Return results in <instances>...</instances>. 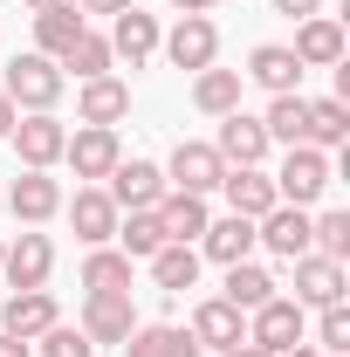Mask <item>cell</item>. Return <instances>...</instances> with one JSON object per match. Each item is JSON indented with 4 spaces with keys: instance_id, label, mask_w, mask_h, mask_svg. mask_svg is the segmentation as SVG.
I'll use <instances>...</instances> for the list:
<instances>
[{
    "instance_id": "cell-1",
    "label": "cell",
    "mask_w": 350,
    "mask_h": 357,
    "mask_svg": "<svg viewBox=\"0 0 350 357\" xmlns=\"http://www.w3.org/2000/svg\"><path fill=\"white\" fill-rule=\"evenodd\" d=\"M0 89H7V103L28 117V110H55L62 103V89H69V76H62V62H48V55H14L7 62V76H0Z\"/></svg>"
},
{
    "instance_id": "cell-2",
    "label": "cell",
    "mask_w": 350,
    "mask_h": 357,
    "mask_svg": "<svg viewBox=\"0 0 350 357\" xmlns=\"http://www.w3.org/2000/svg\"><path fill=\"white\" fill-rule=\"evenodd\" d=\"M268 178H275V199H282V206H316V199L330 192L337 165H330V151H316V144H289L282 172H268Z\"/></svg>"
},
{
    "instance_id": "cell-3",
    "label": "cell",
    "mask_w": 350,
    "mask_h": 357,
    "mask_svg": "<svg viewBox=\"0 0 350 357\" xmlns=\"http://www.w3.org/2000/svg\"><path fill=\"white\" fill-rule=\"evenodd\" d=\"M248 344H261L268 357L309 344V310H303V303H289V296H268L261 310H248Z\"/></svg>"
},
{
    "instance_id": "cell-4",
    "label": "cell",
    "mask_w": 350,
    "mask_h": 357,
    "mask_svg": "<svg viewBox=\"0 0 350 357\" xmlns=\"http://www.w3.org/2000/svg\"><path fill=\"white\" fill-rule=\"evenodd\" d=\"M7 144L21 151V172H55V165H62L69 131H62V117H55V110H28V117H14Z\"/></svg>"
},
{
    "instance_id": "cell-5",
    "label": "cell",
    "mask_w": 350,
    "mask_h": 357,
    "mask_svg": "<svg viewBox=\"0 0 350 357\" xmlns=\"http://www.w3.org/2000/svg\"><path fill=\"white\" fill-rule=\"evenodd\" d=\"M220 178H227V158H220L206 137H178L172 144V158H165V185L172 192H220Z\"/></svg>"
},
{
    "instance_id": "cell-6",
    "label": "cell",
    "mask_w": 350,
    "mask_h": 357,
    "mask_svg": "<svg viewBox=\"0 0 350 357\" xmlns=\"http://www.w3.org/2000/svg\"><path fill=\"white\" fill-rule=\"evenodd\" d=\"M117 158H124V144H117V124H83V131H69L62 144V165L89 185H103V178L117 172Z\"/></svg>"
},
{
    "instance_id": "cell-7",
    "label": "cell",
    "mask_w": 350,
    "mask_h": 357,
    "mask_svg": "<svg viewBox=\"0 0 350 357\" xmlns=\"http://www.w3.org/2000/svg\"><path fill=\"white\" fill-rule=\"evenodd\" d=\"M0 275H7V289H48V275H55V241H48L42 227H21V234L7 241V255H0Z\"/></svg>"
},
{
    "instance_id": "cell-8",
    "label": "cell",
    "mask_w": 350,
    "mask_h": 357,
    "mask_svg": "<svg viewBox=\"0 0 350 357\" xmlns=\"http://www.w3.org/2000/svg\"><path fill=\"white\" fill-rule=\"evenodd\" d=\"M158 48H165L172 69L199 76V69H213V62H220V28L206 21V14H178V28H172V35H158Z\"/></svg>"
},
{
    "instance_id": "cell-9",
    "label": "cell",
    "mask_w": 350,
    "mask_h": 357,
    "mask_svg": "<svg viewBox=\"0 0 350 357\" xmlns=\"http://www.w3.org/2000/svg\"><path fill=\"white\" fill-rule=\"evenodd\" d=\"M103 192L117 199V213H144V206H158L172 185H165V165H151V158H117V172L103 178Z\"/></svg>"
},
{
    "instance_id": "cell-10",
    "label": "cell",
    "mask_w": 350,
    "mask_h": 357,
    "mask_svg": "<svg viewBox=\"0 0 350 357\" xmlns=\"http://www.w3.org/2000/svg\"><path fill=\"white\" fill-rule=\"evenodd\" d=\"M62 213H69V227H76L83 248H110L117 241V220H124L103 185H76V199H62Z\"/></svg>"
},
{
    "instance_id": "cell-11",
    "label": "cell",
    "mask_w": 350,
    "mask_h": 357,
    "mask_svg": "<svg viewBox=\"0 0 350 357\" xmlns=\"http://www.w3.org/2000/svg\"><path fill=\"white\" fill-rule=\"evenodd\" d=\"M0 206H7L21 227H48L55 213H62V178L55 172H21L7 192H0Z\"/></svg>"
},
{
    "instance_id": "cell-12",
    "label": "cell",
    "mask_w": 350,
    "mask_h": 357,
    "mask_svg": "<svg viewBox=\"0 0 350 357\" xmlns=\"http://www.w3.org/2000/svg\"><path fill=\"white\" fill-rule=\"evenodd\" d=\"M254 248H268L275 261H303L309 255V206H268L254 220Z\"/></svg>"
},
{
    "instance_id": "cell-13",
    "label": "cell",
    "mask_w": 350,
    "mask_h": 357,
    "mask_svg": "<svg viewBox=\"0 0 350 357\" xmlns=\"http://www.w3.org/2000/svg\"><path fill=\"white\" fill-rule=\"evenodd\" d=\"M103 42H110V55H117V62L144 69V62L158 55V14H144V7L131 0L124 14H110V35H103Z\"/></svg>"
},
{
    "instance_id": "cell-14",
    "label": "cell",
    "mask_w": 350,
    "mask_h": 357,
    "mask_svg": "<svg viewBox=\"0 0 350 357\" xmlns=\"http://www.w3.org/2000/svg\"><path fill=\"white\" fill-rule=\"evenodd\" d=\"M303 69H337L344 62V21L337 14H309V21H296V48H289Z\"/></svg>"
},
{
    "instance_id": "cell-15",
    "label": "cell",
    "mask_w": 350,
    "mask_h": 357,
    "mask_svg": "<svg viewBox=\"0 0 350 357\" xmlns=\"http://www.w3.org/2000/svg\"><path fill=\"white\" fill-rule=\"evenodd\" d=\"M213 151L227 158V165H268V131H261V117H248V110H227L220 117V137H213Z\"/></svg>"
},
{
    "instance_id": "cell-16",
    "label": "cell",
    "mask_w": 350,
    "mask_h": 357,
    "mask_svg": "<svg viewBox=\"0 0 350 357\" xmlns=\"http://www.w3.org/2000/svg\"><path fill=\"white\" fill-rule=\"evenodd\" d=\"M192 344L199 351H234V344H248V316L234 310V303H220V296H206L199 310H192Z\"/></svg>"
},
{
    "instance_id": "cell-17",
    "label": "cell",
    "mask_w": 350,
    "mask_h": 357,
    "mask_svg": "<svg viewBox=\"0 0 350 357\" xmlns=\"http://www.w3.org/2000/svg\"><path fill=\"white\" fill-rule=\"evenodd\" d=\"M76 330H83L96 351H103V344H124V337L137 330L131 296H83V323H76Z\"/></svg>"
},
{
    "instance_id": "cell-18",
    "label": "cell",
    "mask_w": 350,
    "mask_h": 357,
    "mask_svg": "<svg viewBox=\"0 0 350 357\" xmlns=\"http://www.w3.org/2000/svg\"><path fill=\"white\" fill-rule=\"evenodd\" d=\"M220 192H227V213H241V220H261L268 206H282V199H275V178H268L261 165H227Z\"/></svg>"
},
{
    "instance_id": "cell-19",
    "label": "cell",
    "mask_w": 350,
    "mask_h": 357,
    "mask_svg": "<svg viewBox=\"0 0 350 357\" xmlns=\"http://www.w3.org/2000/svg\"><path fill=\"white\" fill-rule=\"evenodd\" d=\"M289 303H303V310H330V303H344V261H330V255H303L296 261V296Z\"/></svg>"
},
{
    "instance_id": "cell-20",
    "label": "cell",
    "mask_w": 350,
    "mask_h": 357,
    "mask_svg": "<svg viewBox=\"0 0 350 357\" xmlns=\"http://www.w3.org/2000/svg\"><path fill=\"white\" fill-rule=\"evenodd\" d=\"M76 117L83 124H124L131 117V83L124 76H89L76 89Z\"/></svg>"
},
{
    "instance_id": "cell-21",
    "label": "cell",
    "mask_w": 350,
    "mask_h": 357,
    "mask_svg": "<svg viewBox=\"0 0 350 357\" xmlns=\"http://www.w3.org/2000/svg\"><path fill=\"white\" fill-rule=\"evenodd\" d=\"M89 14L76 7V0H62V7H48V14H35V55H48V62H62L69 48L83 42Z\"/></svg>"
},
{
    "instance_id": "cell-22",
    "label": "cell",
    "mask_w": 350,
    "mask_h": 357,
    "mask_svg": "<svg viewBox=\"0 0 350 357\" xmlns=\"http://www.w3.org/2000/svg\"><path fill=\"white\" fill-rule=\"evenodd\" d=\"M48 323H62V310H55V296H48V289H14V296H7V310H0V330H7V337H28V344L42 337Z\"/></svg>"
},
{
    "instance_id": "cell-23",
    "label": "cell",
    "mask_w": 350,
    "mask_h": 357,
    "mask_svg": "<svg viewBox=\"0 0 350 357\" xmlns=\"http://www.w3.org/2000/svg\"><path fill=\"white\" fill-rule=\"evenodd\" d=\"M254 255V220H241V213H227V220H206V234H199V261H248Z\"/></svg>"
},
{
    "instance_id": "cell-24",
    "label": "cell",
    "mask_w": 350,
    "mask_h": 357,
    "mask_svg": "<svg viewBox=\"0 0 350 357\" xmlns=\"http://www.w3.org/2000/svg\"><path fill=\"white\" fill-rule=\"evenodd\" d=\"M248 83H261L268 96H289V89H303V62L289 55L282 42H261L254 55H248V69H241Z\"/></svg>"
},
{
    "instance_id": "cell-25",
    "label": "cell",
    "mask_w": 350,
    "mask_h": 357,
    "mask_svg": "<svg viewBox=\"0 0 350 357\" xmlns=\"http://www.w3.org/2000/svg\"><path fill=\"white\" fill-rule=\"evenodd\" d=\"M117 351L124 357H206L199 344H192V330H178V323H137Z\"/></svg>"
},
{
    "instance_id": "cell-26",
    "label": "cell",
    "mask_w": 350,
    "mask_h": 357,
    "mask_svg": "<svg viewBox=\"0 0 350 357\" xmlns=\"http://www.w3.org/2000/svg\"><path fill=\"white\" fill-rule=\"evenodd\" d=\"M206 199L199 192H165L158 199V227H165V241H178V248H199V234H206Z\"/></svg>"
},
{
    "instance_id": "cell-27",
    "label": "cell",
    "mask_w": 350,
    "mask_h": 357,
    "mask_svg": "<svg viewBox=\"0 0 350 357\" xmlns=\"http://www.w3.org/2000/svg\"><path fill=\"white\" fill-rule=\"evenodd\" d=\"M131 255L124 248H89L83 255V289L89 296H131Z\"/></svg>"
},
{
    "instance_id": "cell-28",
    "label": "cell",
    "mask_w": 350,
    "mask_h": 357,
    "mask_svg": "<svg viewBox=\"0 0 350 357\" xmlns=\"http://www.w3.org/2000/svg\"><path fill=\"white\" fill-rule=\"evenodd\" d=\"M268 296H282V282H275L261 261H234V268H227V289H220V303H234V310L248 316V310H261Z\"/></svg>"
},
{
    "instance_id": "cell-29",
    "label": "cell",
    "mask_w": 350,
    "mask_h": 357,
    "mask_svg": "<svg viewBox=\"0 0 350 357\" xmlns=\"http://www.w3.org/2000/svg\"><path fill=\"white\" fill-rule=\"evenodd\" d=\"M241 69H199L192 76V110H206V117H227V110H241Z\"/></svg>"
},
{
    "instance_id": "cell-30",
    "label": "cell",
    "mask_w": 350,
    "mask_h": 357,
    "mask_svg": "<svg viewBox=\"0 0 350 357\" xmlns=\"http://www.w3.org/2000/svg\"><path fill=\"white\" fill-rule=\"evenodd\" d=\"M199 248H178V241H165V248H158V255H151V282H158V289H165V296H185V289H192V282H199Z\"/></svg>"
},
{
    "instance_id": "cell-31",
    "label": "cell",
    "mask_w": 350,
    "mask_h": 357,
    "mask_svg": "<svg viewBox=\"0 0 350 357\" xmlns=\"http://www.w3.org/2000/svg\"><path fill=\"white\" fill-rule=\"evenodd\" d=\"M344 137H350V103H344V96H309V137H303V144L337 151Z\"/></svg>"
},
{
    "instance_id": "cell-32",
    "label": "cell",
    "mask_w": 350,
    "mask_h": 357,
    "mask_svg": "<svg viewBox=\"0 0 350 357\" xmlns=\"http://www.w3.org/2000/svg\"><path fill=\"white\" fill-rule=\"evenodd\" d=\"M261 131H268V144H303V137H309V96H303V89L275 96L268 117H261Z\"/></svg>"
},
{
    "instance_id": "cell-33",
    "label": "cell",
    "mask_w": 350,
    "mask_h": 357,
    "mask_svg": "<svg viewBox=\"0 0 350 357\" xmlns=\"http://www.w3.org/2000/svg\"><path fill=\"white\" fill-rule=\"evenodd\" d=\"M117 248H124L131 261H151V255L165 248V227H158V206H144V213H124V220H117Z\"/></svg>"
},
{
    "instance_id": "cell-34",
    "label": "cell",
    "mask_w": 350,
    "mask_h": 357,
    "mask_svg": "<svg viewBox=\"0 0 350 357\" xmlns=\"http://www.w3.org/2000/svg\"><path fill=\"white\" fill-rule=\"evenodd\" d=\"M69 69H76V83H89V76H110V69H117V55H110V42H103L96 28H83V42L62 55V76H69Z\"/></svg>"
},
{
    "instance_id": "cell-35",
    "label": "cell",
    "mask_w": 350,
    "mask_h": 357,
    "mask_svg": "<svg viewBox=\"0 0 350 357\" xmlns=\"http://www.w3.org/2000/svg\"><path fill=\"white\" fill-rule=\"evenodd\" d=\"M309 255L344 261L350 255V213H316V220H309Z\"/></svg>"
},
{
    "instance_id": "cell-36",
    "label": "cell",
    "mask_w": 350,
    "mask_h": 357,
    "mask_svg": "<svg viewBox=\"0 0 350 357\" xmlns=\"http://www.w3.org/2000/svg\"><path fill=\"white\" fill-rule=\"evenodd\" d=\"M316 351H323V357H350V310H344V303L316 310Z\"/></svg>"
},
{
    "instance_id": "cell-37",
    "label": "cell",
    "mask_w": 350,
    "mask_h": 357,
    "mask_svg": "<svg viewBox=\"0 0 350 357\" xmlns=\"http://www.w3.org/2000/svg\"><path fill=\"white\" fill-rule=\"evenodd\" d=\"M35 357H96V344H89L76 323H48L42 337H35Z\"/></svg>"
},
{
    "instance_id": "cell-38",
    "label": "cell",
    "mask_w": 350,
    "mask_h": 357,
    "mask_svg": "<svg viewBox=\"0 0 350 357\" xmlns=\"http://www.w3.org/2000/svg\"><path fill=\"white\" fill-rule=\"evenodd\" d=\"M275 14H289V21H309V14H323V0H275Z\"/></svg>"
},
{
    "instance_id": "cell-39",
    "label": "cell",
    "mask_w": 350,
    "mask_h": 357,
    "mask_svg": "<svg viewBox=\"0 0 350 357\" xmlns=\"http://www.w3.org/2000/svg\"><path fill=\"white\" fill-rule=\"evenodd\" d=\"M0 357H35V344H28V337H7V330H0Z\"/></svg>"
},
{
    "instance_id": "cell-40",
    "label": "cell",
    "mask_w": 350,
    "mask_h": 357,
    "mask_svg": "<svg viewBox=\"0 0 350 357\" xmlns=\"http://www.w3.org/2000/svg\"><path fill=\"white\" fill-rule=\"evenodd\" d=\"M76 7H83V14H124L131 0H76Z\"/></svg>"
},
{
    "instance_id": "cell-41",
    "label": "cell",
    "mask_w": 350,
    "mask_h": 357,
    "mask_svg": "<svg viewBox=\"0 0 350 357\" xmlns=\"http://www.w3.org/2000/svg\"><path fill=\"white\" fill-rule=\"evenodd\" d=\"M14 117H21V110H14V103H7V89H0V137L14 131Z\"/></svg>"
},
{
    "instance_id": "cell-42",
    "label": "cell",
    "mask_w": 350,
    "mask_h": 357,
    "mask_svg": "<svg viewBox=\"0 0 350 357\" xmlns=\"http://www.w3.org/2000/svg\"><path fill=\"white\" fill-rule=\"evenodd\" d=\"M172 7H178V14H213L220 0H172Z\"/></svg>"
},
{
    "instance_id": "cell-43",
    "label": "cell",
    "mask_w": 350,
    "mask_h": 357,
    "mask_svg": "<svg viewBox=\"0 0 350 357\" xmlns=\"http://www.w3.org/2000/svg\"><path fill=\"white\" fill-rule=\"evenodd\" d=\"M220 357H268L261 344H234V351H220Z\"/></svg>"
},
{
    "instance_id": "cell-44",
    "label": "cell",
    "mask_w": 350,
    "mask_h": 357,
    "mask_svg": "<svg viewBox=\"0 0 350 357\" xmlns=\"http://www.w3.org/2000/svg\"><path fill=\"white\" fill-rule=\"evenodd\" d=\"M21 7H28V14H48V7H62V0H21Z\"/></svg>"
},
{
    "instance_id": "cell-45",
    "label": "cell",
    "mask_w": 350,
    "mask_h": 357,
    "mask_svg": "<svg viewBox=\"0 0 350 357\" xmlns=\"http://www.w3.org/2000/svg\"><path fill=\"white\" fill-rule=\"evenodd\" d=\"M282 357H323V351H316V344H296V351H282Z\"/></svg>"
},
{
    "instance_id": "cell-46",
    "label": "cell",
    "mask_w": 350,
    "mask_h": 357,
    "mask_svg": "<svg viewBox=\"0 0 350 357\" xmlns=\"http://www.w3.org/2000/svg\"><path fill=\"white\" fill-rule=\"evenodd\" d=\"M0 255H7V241H0Z\"/></svg>"
}]
</instances>
